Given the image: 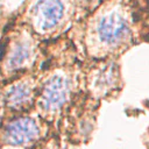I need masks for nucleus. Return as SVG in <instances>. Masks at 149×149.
Segmentation results:
<instances>
[{
    "mask_svg": "<svg viewBox=\"0 0 149 149\" xmlns=\"http://www.w3.org/2000/svg\"><path fill=\"white\" fill-rule=\"evenodd\" d=\"M97 34L102 43L116 45L128 36L129 24L120 10H112L99 19Z\"/></svg>",
    "mask_w": 149,
    "mask_h": 149,
    "instance_id": "1",
    "label": "nucleus"
},
{
    "mask_svg": "<svg viewBox=\"0 0 149 149\" xmlns=\"http://www.w3.org/2000/svg\"><path fill=\"white\" fill-rule=\"evenodd\" d=\"M33 15L41 30H50L62 20L64 5L61 0H38L33 8Z\"/></svg>",
    "mask_w": 149,
    "mask_h": 149,
    "instance_id": "2",
    "label": "nucleus"
},
{
    "mask_svg": "<svg viewBox=\"0 0 149 149\" xmlns=\"http://www.w3.org/2000/svg\"><path fill=\"white\" fill-rule=\"evenodd\" d=\"M34 123L30 120H17L16 122L8 126V140L13 144H21L26 141H29L30 137L34 135Z\"/></svg>",
    "mask_w": 149,
    "mask_h": 149,
    "instance_id": "3",
    "label": "nucleus"
},
{
    "mask_svg": "<svg viewBox=\"0 0 149 149\" xmlns=\"http://www.w3.org/2000/svg\"><path fill=\"white\" fill-rule=\"evenodd\" d=\"M29 58V48L27 44H20L16 45L14 51L12 52L10 57V64L12 66H20Z\"/></svg>",
    "mask_w": 149,
    "mask_h": 149,
    "instance_id": "4",
    "label": "nucleus"
},
{
    "mask_svg": "<svg viewBox=\"0 0 149 149\" xmlns=\"http://www.w3.org/2000/svg\"><path fill=\"white\" fill-rule=\"evenodd\" d=\"M29 94V90L23 86V85H20V86H15L12 88L10 91V94H9V98L13 102L17 104V102H21L24 98H27Z\"/></svg>",
    "mask_w": 149,
    "mask_h": 149,
    "instance_id": "5",
    "label": "nucleus"
}]
</instances>
